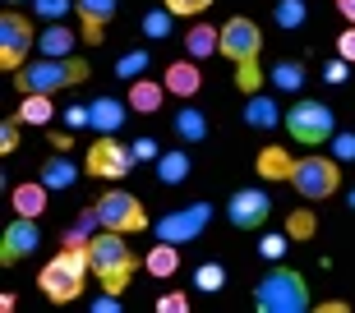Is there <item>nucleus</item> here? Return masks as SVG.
<instances>
[{
  "instance_id": "nucleus-1",
  "label": "nucleus",
  "mask_w": 355,
  "mask_h": 313,
  "mask_svg": "<svg viewBox=\"0 0 355 313\" xmlns=\"http://www.w3.org/2000/svg\"><path fill=\"white\" fill-rule=\"evenodd\" d=\"M88 276H92L88 244H65V249H60V253H55V258L37 272V286H42V295H46L51 304H69V300H79V295H83Z\"/></svg>"
},
{
  "instance_id": "nucleus-2",
  "label": "nucleus",
  "mask_w": 355,
  "mask_h": 313,
  "mask_svg": "<svg viewBox=\"0 0 355 313\" xmlns=\"http://www.w3.org/2000/svg\"><path fill=\"white\" fill-rule=\"evenodd\" d=\"M88 258H92V276L102 281V290H111V295H120V290L134 281V267H139V258H134V249L125 244V231H97L88 240Z\"/></svg>"
},
{
  "instance_id": "nucleus-3",
  "label": "nucleus",
  "mask_w": 355,
  "mask_h": 313,
  "mask_svg": "<svg viewBox=\"0 0 355 313\" xmlns=\"http://www.w3.org/2000/svg\"><path fill=\"white\" fill-rule=\"evenodd\" d=\"M88 78V60H79V55H46V60H28L19 74H14V88H19V97H28V92H60V88H74V83H83Z\"/></svg>"
},
{
  "instance_id": "nucleus-4",
  "label": "nucleus",
  "mask_w": 355,
  "mask_h": 313,
  "mask_svg": "<svg viewBox=\"0 0 355 313\" xmlns=\"http://www.w3.org/2000/svg\"><path fill=\"white\" fill-rule=\"evenodd\" d=\"M254 309L259 313H304V309H314L309 281H304L295 267H272V272L254 286Z\"/></svg>"
},
{
  "instance_id": "nucleus-5",
  "label": "nucleus",
  "mask_w": 355,
  "mask_h": 313,
  "mask_svg": "<svg viewBox=\"0 0 355 313\" xmlns=\"http://www.w3.org/2000/svg\"><path fill=\"white\" fill-rule=\"evenodd\" d=\"M286 184L295 189L300 198L309 203H323L342 189V161L337 156H323V152H309V156H291V170H286Z\"/></svg>"
},
{
  "instance_id": "nucleus-6",
  "label": "nucleus",
  "mask_w": 355,
  "mask_h": 313,
  "mask_svg": "<svg viewBox=\"0 0 355 313\" xmlns=\"http://www.w3.org/2000/svg\"><path fill=\"white\" fill-rule=\"evenodd\" d=\"M286 134L304 147H323V143H332V134H337V116H332V106L300 97V102L286 111Z\"/></svg>"
},
{
  "instance_id": "nucleus-7",
  "label": "nucleus",
  "mask_w": 355,
  "mask_h": 313,
  "mask_svg": "<svg viewBox=\"0 0 355 313\" xmlns=\"http://www.w3.org/2000/svg\"><path fill=\"white\" fill-rule=\"evenodd\" d=\"M33 46H37V28L28 24V14H19V5H10L0 14V65H5V74H19Z\"/></svg>"
},
{
  "instance_id": "nucleus-8",
  "label": "nucleus",
  "mask_w": 355,
  "mask_h": 313,
  "mask_svg": "<svg viewBox=\"0 0 355 313\" xmlns=\"http://www.w3.org/2000/svg\"><path fill=\"white\" fill-rule=\"evenodd\" d=\"M83 170H88V175H97V180H125V175L134 170V147L120 143L116 134H97V143L88 147Z\"/></svg>"
},
{
  "instance_id": "nucleus-9",
  "label": "nucleus",
  "mask_w": 355,
  "mask_h": 313,
  "mask_svg": "<svg viewBox=\"0 0 355 313\" xmlns=\"http://www.w3.org/2000/svg\"><path fill=\"white\" fill-rule=\"evenodd\" d=\"M97 217H102L106 231H125V235L148 226L144 203H139V194H130V189H106V194L97 198Z\"/></svg>"
},
{
  "instance_id": "nucleus-10",
  "label": "nucleus",
  "mask_w": 355,
  "mask_h": 313,
  "mask_svg": "<svg viewBox=\"0 0 355 313\" xmlns=\"http://www.w3.org/2000/svg\"><path fill=\"white\" fill-rule=\"evenodd\" d=\"M259 51H263V28L254 24V19H245V14H236V19H226L222 24V51L231 65H240V60H259Z\"/></svg>"
},
{
  "instance_id": "nucleus-11",
  "label": "nucleus",
  "mask_w": 355,
  "mask_h": 313,
  "mask_svg": "<svg viewBox=\"0 0 355 313\" xmlns=\"http://www.w3.org/2000/svg\"><path fill=\"white\" fill-rule=\"evenodd\" d=\"M212 222V203H189V208H175L157 222V240H171V244H189L208 231Z\"/></svg>"
},
{
  "instance_id": "nucleus-12",
  "label": "nucleus",
  "mask_w": 355,
  "mask_h": 313,
  "mask_svg": "<svg viewBox=\"0 0 355 313\" xmlns=\"http://www.w3.org/2000/svg\"><path fill=\"white\" fill-rule=\"evenodd\" d=\"M268 212H272V198L263 189H236V194L226 198V222L236 226V231H259L268 222Z\"/></svg>"
},
{
  "instance_id": "nucleus-13",
  "label": "nucleus",
  "mask_w": 355,
  "mask_h": 313,
  "mask_svg": "<svg viewBox=\"0 0 355 313\" xmlns=\"http://www.w3.org/2000/svg\"><path fill=\"white\" fill-rule=\"evenodd\" d=\"M42 244V231H37V217H14L10 226H5V235H0V262L5 267H14V262L33 258Z\"/></svg>"
},
{
  "instance_id": "nucleus-14",
  "label": "nucleus",
  "mask_w": 355,
  "mask_h": 313,
  "mask_svg": "<svg viewBox=\"0 0 355 313\" xmlns=\"http://www.w3.org/2000/svg\"><path fill=\"white\" fill-rule=\"evenodd\" d=\"M74 14H79V24H83V42L102 46L106 28L116 19V0H74Z\"/></svg>"
},
{
  "instance_id": "nucleus-15",
  "label": "nucleus",
  "mask_w": 355,
  "mask_h": 313,
  "mask_svg": "<svg viewBox=\"0 0 355 313\" xmlns=\"http://www.w3.org/2000/svg\"><path fill=\"white\" fill-rule=\"evenodd\" d=\"M162 83H166V92H175V97H194V92L203 88V69H198L194 55H189V60H171L166 74H162Z\"/></svg>"
},
{
  "instance_id": "nucleus-16",
  "label": "nucleus",
  "mask_w": 355,
  "mask_h": 313,
  "mask_svg": "<svg viewBox=\"0 0 355 313\" xmlns=\"http://www.w3.org/2000/svg\"><path fill=\"white\" fill-rule=\"evenodd\" d=\"M245 125H250L254 134H272L277 125H282V106H277V97H263V92L245 97Z\"/></svg>"
},
{
  "instance_id": "nucleus-17",
  "label": "nucleus",
  "mask_w": 355,
  "mask_h": 313,
  "mask_svg": "<svg viewBox=\"0 0 355 313\" xmlns=\"http://www.w3.org/2000/svg\"><path fill=\"white\" fill-rule=\"evenodd\" d=\"M125 111H130V102H120V97H92V102H88V116H92L88 129H97V134H120Z\"/></svg>"
},
{
  "instance_id": "nucleus-18",
  "label": "nucleus",
  "mask_w": 355,
  "mask_h": 313,
  "mask_svg": "<svg viewBox=\"0 0 355 313\" xmlns=\"http://www.w3.org/2000/svg\"><path fill=\"white\" fill-rule=\"evenodd\" d=\"M46 184L42 180H24V184H14L10 189V208H14V217H42L46 212Z\"/></svg>"
},
{
  "instance_id": "nucleus-19",
  "label": "nucleus",
  "mask_w": 355,
  "mask_h": 313,
  "mask_svg": "<svg viewBox=\"0 0 355 313\" xmlns=\"http://www.w3.org/2000/svg\"><path fill=\"white\" fill-rule=\"evenodd\" d=\"M74 42H79V37H74V28H69L65 19H55V24H46L37 33V51L42 55H74Z\"/></svg>"
},
{
  "instance_id": "nucleus-20",
  "label": "nucleus",
  "mask_w": 355,
  "mask_h": 313,
  "mask_svg": "<svg viewBox=\"0 0 355 313\" xmlns=\"http://www.w3.org/2000/svg\"><path fill=\"white\" fill-rule=\"evenodd\" d=\"M184 51L194 55V60H212V51H222V28L194 24L189 33H184Z\"/></svg>"
},
{
  "instance_id": "nucleus-21",
  "label": "nucleus",
  "mask_w": 355,
  "mask_h": 313,
  "mask_svg": "<svg viewBox=\"0 0 355 313\" xmlns=\"http://www.w3.org/2000/svg\"><path fill=\"white\" fill-rule=\"evenodd\" d=\"M162 97H166V83H153V78H134L130 83V111H139V116L162 111Z\"/></svg>"
},
{
  "instance_id": "nucleus-22",
  "label": "nucleus",
  "mask_w": 355,
  "mask_h": 313,
  "mask_svg": "<svg viewBox=\"0 0 355 313\" xmlns=\"http://www.w3.org/2000/svg\"><path fill=\"white\" fill-rule=\"evenodd\" d=\"M148 276H157V281H166V276H175V267H180V244H171V240H162V244L148 249L144 258Z\"/></svg>"
},
{
  "instance_id": "nucleus-23",
  "label": "nucleus",
  "mask_w": 355,
  "mask_h": 313,
  "mask_svg": "<svg viewBox=\"0 0 355 313\" xmlns=\"http://www.w3.org/2000/svg\"><path fill=\"white\" fill-rule=\"evenodd\" d=\"M42 184H46V189H69V184L79 180V170H74V161H69V152L60 156H46V161H42V175H37Z\"/></svg>"
},
{
  "instance_id": "nucleus-24",
  "label": "nucleus",
  "mask_w": 355,
  "mask_h": 313,
  "mask_svg": "<svg viewBox=\"0 0 355 313\" xmlns=\"http://www.w3.org/2000/svg\"><path fill=\"white\" fill-rule=\"evenodd\" d=\"M175 134H180L184 143H203L208 138V116L198 106H180L175 111Z\"/></svg>"
},
{
  "instance_id": "nucleus-25",
  "label": "nucleus",
  "mask_w": 355,
  "mask_h": 313,
  "mask_svg": "<svg viewBox=\"0 0 355 313\" xmlns=\"http://www.w3.org/2000/svg\"><path fill=\"white\" fill-rule=\"evenodd\" d=\"M19 120H24V125H51L55 120L51 97H46V92H28L24 102H19Z\"/></svg>"
},
{
  "instance_id": "nucleus-26",
  "label": "nucleus",
  "mask_w": 355,
  "mask_h": 313,
  "mask_svg": "<svg viewBox=\"0 0 355 313\" xmlns=\"http://www.w3.org/2000/svg\"><path fill=\"white\" fill-rule=\"evenodd\" d=\"M97 226H102V217H97V203H92V208H83L79 217H74V226L60 235V244H88L92 235H97Z\"/></svg>"
},
{
  "instance_id": "nucleus-27",
  "label": "nucleus",
  "mask_w": 355,
  "mask_h": 313,
  "mask_svg": "<svg viewBox=\"0 0 355 313\" xmlns=\"http://www.w3.org/2000/svg\"><path fill=\"white\" fill-rule=\"evenodd\" d=\"M157 180L162 184H184L189 180V152H162L157 156Z\"/></svg>"
},
{
  "instance_id": "nucleus-28",
  "label": "nucleus",
  "mask_w": 355,
  "mask_h": 313,
  "mask_svg": "<svg viewBox=\"0 0 355 313\" xmlns=\"http://www.w3.org/2000/svg\"><path fill=\"white\" fill-rule=\"evenodd\" d=\"M268 78H272V88H282V92H300L304 88V65L300 60H277Z\"/></svg>"
},
{
  "instance_id": "nucleus-29",
  "label": "nucleus",
  "mask_w": 355,
  "mask_h": 313,
  "mask_svg": "<svg viewBox=\"0 0 355 313\" xmlns=\"http://www.w3.org/2000/svg\"><path fill=\"white\" fill-rule=\"evenodd\" d=\"M254 166H259V175H263V180H286V170H291V156L282 152V147H263Z\"/></svg>"
},
{
  "instance_id": "nucleus-30",
  "label": "nucleus",
  "mask_w": 355,
  "mask_h": 313,
  "mask_svg": "<svg viewBox=\"0 0 355 313\" xmlns=\"http://www.w3.org/2000/svg\"><path fill=\"white\" fill-rule=\"evenodd\" d=\"M277 24H282V33H295V28H304V19H309V10H304V0H277Z\"/></svg>"
},
{
  "instance_id": "nucleus-31",
  "label": "nucleus",
  "mask_w": 355,
  "mask_h": 313,
  "mask_svg": "<svg viewBox=\"0 0 355 313\" xmlns=\"http://www.w3.org/2000/svg\"><path fill=\"white\" fill-rule=\"evenodd\" d=\"M236 88L245 92V97L263 92V65H259V60H240L236 65Z\"/></svg>"
},
{
  "instance_id": "nucleus-32",
  "label": "nucleus",
  "mask_w": 355,
  "mask_h": 313,
  "mask_svg": "<svg viewBox=\"0 0 355 313\" xmlns=\"http://www.w3.org/2000/svg\"><path fill=\"white\" fill-rule=\"evenodd\" d=\"M171 19H175V14L166 10V5H162V10H148V14H144V33H148L153 42L171 37Z\"/></svg>"
},
{
  "instance_id": "nucleus-33",
  "label": "nucleus",
  "mask_w": 355,
  "mask_h": 313,
  "mask_svg": "<svg viewBox=\"0 0 355 313\" xmlns=\"http://www.w3.org/2000/svg\"><path fill=\"white\" fill-rule=\"evenodd\" d=\"M148 60H153V55H148V51H130V55H120V65H116V74L125 78V83H134V78H144Z\"/></svg>"
},
{
  "instance_id": "nucleus-34",
  "label": "nucleus",
  "mask_w": 355,
  "mask_h": 313,
  "mask_svg": "<svg viewBox=\"0 0 355 313\" xmlns=\"http://www.w3.org/2000/svg\"><path fill=\"white\" fill-rule=\"evenodd\" d=\"M194 281H198V290H208V295H212V290L226 286V267H222V262H203V267L194 272Z\"/></svg>"
},
{
  "instance_id": "nucleus-35",
  "label": "nucleus",
  "mask_w": 355,
  "mask_h": 313,
  "mask_svg": "<svg viewBox=\"0 0 355 313\" xmlns=\"http://www.w3.org/2000/svg\"><path fill=\"white\" fill-rule=\"evenodd\" d=\"M74 10V0H33V14H37L42 24H55V19H65Z\"/></svg>"
},
{
  "instance_id": "nucleus-36",
  "label": "nucleus",
  "mask_w": 355,
  "mask_h": 313,
  "mask_svg": "<svg viewBox=\"0 0 355 313\" xmlns=\"http://www.w3.org/2000/svg\"><path fill=\"white\" fill-rule=\"evenodd\" d=\"M162 5H166L175 19H198V14L212 10V0H162Z\"/></svg>"
},
{
  "instance_id": "nucleus-37",
  "label": "nucleus",
  "mask_w": 355,
  "mask_h": 313,
  "mask_svg": "<svg viewBox=\"0 0 355 313\" xmlns=\"http://www.w3.org/2000/svg\"><path fill=\"white\" fill-rule=\"evenodd\" d=\"M286 235L291 240H309V235H314V217H309V212H295L286 222Z\"/></svg>"
},
{
  "instance_id": "nucleus-38",
  "label": "nucleus",
  "mask_w": 355,
  "mask_h": 313,
  "mask_svg": "<svg viewBox=\"0 0 355 313\" xmlns=\"http://www.w3.org/2000/svg\"><path fill=\"white\" fill-rule=\"evenodd\" d=\"M332 156H337V161H355V134H332Z\"/></svg>"
},
{
  "instance_id": "nucleus-39",
  "label": "nucleus",
  "mask_w": 355,
  "mask_h": 313,
  "mask_svg": "<svg viewBox=\"0 0 355 313\" xmlns=\"http://www.w3.org/2000/svg\"><path fill=\"white\" fill-rule=\"evenodd\" d=\"M19 125H24L19 116L0 125V152H14V147H19Z\"/></svg>"
},
{
  "instance_id": "nucleus-40",
  "label": "nucleus",
  "mask_w": 355,
  "mask_h": 313,
  "mask_svg": "<svg viewBox=\"0 0 355 313\" xmlns=\"http://www.w3.org/2000/svg\"><path fill=\"white\" fill-rule=\"evenodd\" d=\"M286 240H291V235H263V244H259V249H263V258H282V253H286Z\"/></svg>"
},
{
  "instance_id": "nucleus-41",
  "label": "nucleus",
  "mask_w": 355,
  "mask_h": 313,
  "mask_svg": "<svg viewBox=\"0 0 355 313\" xmlns=\"http://www.w3.org/2000/svg\"><path fill=\"white\" fill-rule=\"evenodd\" d=\"M134 161H157V156H162V147L157 143H153V138H134Z\"/></svg>"
},
{
  "instance_id": "nucleus-42",
  "label": "nucleus",
  "mask_w": 355,
  "mask_h": 313,
  "mask_svg": "<svg viewBox=\"0 0 355 313\" xmlns=\"http://www.w3.org/2000/svg\"><path fill=\"white\" fill-rule=\"evenodd\" d=\"M157 309H162V313H184V309H189V295L171 290V295H162V300H157Z\"/></svg>"
},
{
  "instance_id": "nucleus-43",
  "label": "nucleus",
  "mask_w": 355,
  "mask_h": 313,
  "mask_svg": "<svg viewBox=\"0 0 355 313\" xmlns=\"http://www.w3.org/2000/svg\"><path fill=\"white\" fill-rule=\"evenodd\" d=\"M65 125H69V129H88V125H92L88 106H69V111H65Z\"/></svg>"
},
{
  "instance_id": "nucleus-44",
  "label": "nucleus",
  "mask_w": 355,
  "mask_h": 313,
  "mask_svg": "<svg viewBox=\"0 0 355 313\" xmlns=\"http://www.w3.org/2000/svg\"><path fill=\"white\" fill-rule=\"evenodd\" d=\"M337 55H342V60H351V65H355V24L346 28L342 37H337Z\"/></svg>"
},
{
  "instance_id": "nucleus-45",
  "label": "nucleus",
  "mask_w": 355,
  "mask_h": 313,
  "mask_svg": "<svg viewBox=\"0 0 355 313\" xmlns=\"http://www.w3.org/2000/svg\"><path fill=\"white\" fill-rule=\"evenodd\" d=\"M323 78H328V83H346V78H351V60H332V65L323 69Z\"/></svg>"
},
{
  "instance_id": "nucleus-46",
  "label": "nucleus",
  "mask_w": 355,
  "mask_h": 313,
  "mask_svg": "<svg viewBox=\"0 0 355 313\" xmlns=\"http://www.w3.org/2000/svg\"><path fill=\"white\" fill-rule=\"evenodd\" d=\"M69 143H74V134H51V147H55V152H69Z\"/></svg>"
},
{
  "instance_id": "nucleus-47",
  "label": "nucleus",
  "mask_w": 355,
  "mask_h": 313,
  "mask_svg": "<svg viewBox=\"0 0 355 313\" xmlns=\"http://www.w3.org/2000/svg\"><path fill=\"white\" fill-rule=\"evenodd\" d=\"M337 14H342L346 24H355V0H337Z\"/></svg>"
},
{
  "instance_id": "nucleus-48",
  "label": "nucleus",
  "mask_w": 355,
  "mask_h": 313,
  "mask_svg": "<svg viewBox=\"0 0 355 313\" xmlns=\"http://www.w3.org/2000/svg\"><path fill=\"white\" fill-rule=\"evenodd\" d=\"M5 5H28V0H5Z\"/></svg>"
},
{
  "instance_id": "nucleus-49",
  "label": "nucleus",
  "mask_w": 355,
  "mask_h": 313,
  "mask_svg": "<svg viewBox=\"0 0 355 313\" xmlns=\"http://www.w3.org/2000/svg\"><path fill=\"white\" fill-rule=\"evenodd\" d=\"M346 203H351V208H355V189H351V198H346Z\"/></svg>"
}]
</instances>
